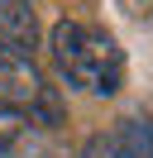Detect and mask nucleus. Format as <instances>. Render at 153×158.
Instances as JSON below:
<instances>
[{"label": "nucleus", "instance_id": "f257e3e1", "mask_svg": "<svg viewBox=\"0 0 153 158\" xmlns=\"http://www.w3.org/2000/svg\"><path fill=\"white\" fill-rule=\"evenodd\" d=\"M48 53H53V67L62 81H72L76 91H91V96H115L124 86V48L96 24H76L62 19L48 34Z\"/></svg>", "mask_w": 153, "mask_h": 158}, {"label": "nucleus", "instance_id": "f03ea898", "mask_svg": "<svg viewBox=\"0 0 153 158\" xmlns=\"http://www.w3.org/2000/svg\"><path fill=\"white\" fill-rule=\"evenodd\" d=\"M0 101L14 110H24L34 125H62V101H57L53 81L38 72V62L29 58V48L0 39Z\"/></svg>", "mask_w": 153, "mask_h": 158}, {"label": "nucleus", "instance_id": "7ed1b4c3", "mask_svg": "<svg viewBox=\"0 0 153 158\" xmlns=\"http://www.w3.org/2000/svg\"><path fill=\"white\" fill-rule=\"evenodd\" d=\"M0 158H48V144L38 139L34 120L5 101H0Z\"/></svg>", "mask_w": 153, "mask_h": 158}, {"label": "nucleus", "instance_id": "20e7f679", "mask_svg": "<svg viewBox=\"0 0 153 158\" xmlns=\"http://www.w3.org/2000/svg\"><path fill=\"white\" fill-rule=\"evenodd\" d=\"M0 39L19 43V48H34L38 19H34V10H29V0H0Z\"/></svg>", "mask_w": 153, "mask_h": 158}, {"label": "nucleus", "instance_id": "39448f33", "mask_svg": "<svg viewBox=\"0 0 153 158\" xmlns=\"http://www.w3.org/2000/svg\"><path fill=\"white\" fill-rule=\"evenodd\" d=\"M115 158H153V120L129 115L115 129Z\"/></svg>", "mask_w": 153, "mask_h": 158}, {"label": "nucleus", "instance_id": "423d86ee", "mask_svg": "<svg viewBox=\"0 0 153 158\" xmlns=\"http://www.w3.org/2000/svg\"><path fill=\"white\" fill-rule=\"evenodd\" d=\"M81 158H115V134H110V139H91Z\"/></svg>", "mask_w": 153, "mask_h": 158}, {"label": "nucleus", "instance_id": "0eeeda50", "mask_svg": "<svg viewBox=\"0 0 153 158\" xmlns=\"http://www.w3.org/2000/svg\"><path fill=\"white\" fill-rule=\"evenodd\" d=\"M124 10H129L134 19H148L153 24V0H124Z\"/></svg>", "mask_w": 153, "mask_h": 158}]
</instances>
